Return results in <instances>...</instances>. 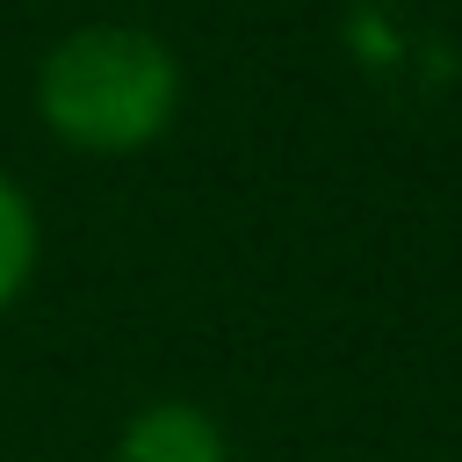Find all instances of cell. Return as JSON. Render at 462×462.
I'll use <instances>...</instances> for the list:
<instances>
[{"mask_svg":"<svg viewBox=\"0 0 462 462\" xmlns=\"http://www.w3.org/2000/svg\"><path fill=\"white\" fill-rule=\"evenodd\" d=\"M36 116L65 152H144L180 116V58L137 22H79L36 58Z\"/></svg>","mask_w":462,"mask_h":462,"instance_id":"1","label":"cell"},{"mask_svg":"<svg viewBox=\"0 0 462 462\" xmlns=\"http://www.w3.org/2000/svg\"><path fill=\"white\" fill-rule=\"evenodd\" d=\"M116 462H231L217 419L188 397H159V404H137L116 433Z\"/></svg>","mask_w":462,"mask_h":462,"instance_id":"2","label":"cell"},{"mask_svg":"<svg viewBox=\"0 0 462 462\" xmlns=\"http://www.w3.org/2000/svg\"><path fill=\"white\" fill-rule=\"evenodd\" d=\"M29 274H36V209H29V195L0 173V310L29 289Z\"/></svg>","mask_w":462,"mask_h":462,"instance_id":"3","label":"cell"}]
</instances>
